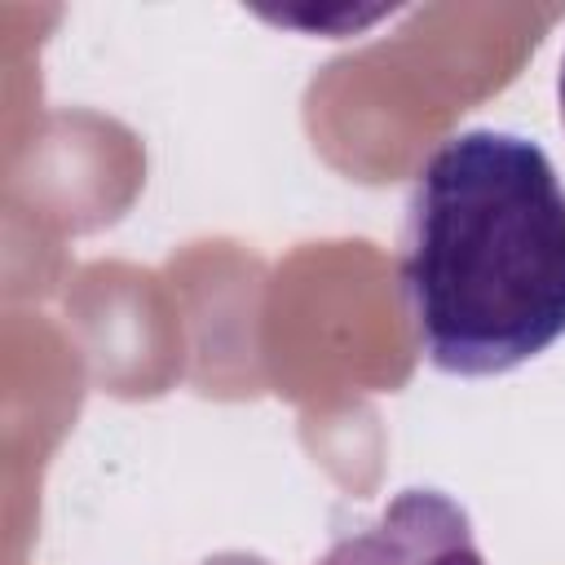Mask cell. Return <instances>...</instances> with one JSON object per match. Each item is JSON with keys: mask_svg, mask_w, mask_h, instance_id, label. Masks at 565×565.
Returning a JSON list of instances; mask_svg holds the SVG:
<instances>
[{"mask_svg": "<svg viewBox=\"0 0 565 565\" xmlns=\"http://www.w3.org/2000/svg\"><path fill=\"white\" fill-rule=\"evenodd\" d=\"M402 287L437 371L499 375L565 335V185L530 137L468 128L411 194Z\"/></svg>", "mask_w": 565, "mask_h": 565, "instance_id": "cell-1", "label": "cell"}, {"mask_svg": "<svg viewBox=\"0 0 565 565\" xmlns=\"http://www.w3.org/2000/svg\"><path fill=\"white\" fill-rule=\"evenodd\" d=\"M318 565H486L468 512L441 490H402L388 508L340 534Z\"/></svg>", "mask_w": 565, "mask_h": 565, "instance_id": "cell-2", "label": "cell"}, {"mask_svg": "<svg viewBox=\"0 0 565 565\" xmlns=\"http://www.w3.org/2000/svg\"><path fill=\"white\" fill-rule=\"evenodd\" d=\"M561 115H565V62H561Z\"/></svg>", "mask_w": 565, "mask_h": 565, "instance_id": "cell-3", "label": "cell"}]
</instances>
